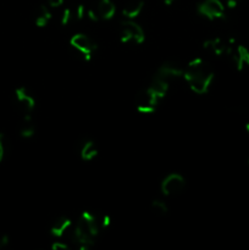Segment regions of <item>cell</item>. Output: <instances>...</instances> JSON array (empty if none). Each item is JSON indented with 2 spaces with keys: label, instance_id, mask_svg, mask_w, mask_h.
<instances>
[{
  "label": "cell",
  "instance_id": "obj_1",
  "mask_svg": "<svg viewBox=\"0 0 249 250\" xmlns=\"http://www.w3.org/2000/svg\"><path fill=\"white\" fill-rule=\"evenodd\" d=\"M100 221L92 211H83L70 231V238L80 250H89L99 236Z\"/></svg>",
  "mask_w": 249,
  "mask_h": 250
},
{
  "label": "cell",
  "instance_id": "obj_2",
  "mask_svg": "<svg viewBox=\"0 0 249 250\" xmlns=\"http://www.w3.org/2000/svg\"><path fill=\"white\" fill-rule=\"evenodd\" d=\"M183 78L188 88L198 95L207 94L214 81V71L202 58H195L186 65Z\"/></svg>",
  "mask_w": 249,
  "mask_h": 250
},
{
  "label": "cell",
  "instance_id": "obj_3",
  "mask_svg": "<svg viewBox=\"0 0 249 250\" xmlns=\"http://www.w3.org/2000/svg\"><path fill=\"white\" fill-rule=\"evenodd\" d=\"M70 45L84 61H90L97 51L98 45L93 38L84 33H76L70 38Z\"/></svg>",
  "mask_w": 249,
  "mask_h": 250
},
{
  "label": "cell",
  "instance_id": "obj_4",
  "mask_svg": "<svg viewBox=\"0 0 249 250\" xmlns=\"http://www.w3.org/2000/svg\"><path fill=\"white\" fill-rule=\"evenodd\" d=\"M120 41L124 44L139 45L145 41V33L134 20H124L120 23Z\"/></svg>",
  "mask_w": 249,
  "mask_h": 250
},
{
  "label": "cell",
  "instance_id": "obj_5",
  "mask_svg": "<svg viewBox=\"0 0 249 250\" xmlns=\"http://www.w3.org/2000/svg\"><path fill=\"white\" fill-rule=\"evenodd\" d=\"M160 98L149 88V85H146L136 97L134 106H136V110L139 114H154L156 111V109H158V105L160 103Z\"/></svg>",
  "mask_w": 249,
  "mask_h": 250
},
{
  "label": "cell",
  "instance_id": "obj_6",
  "mask_svg": "<svg viewBox=\"0 0 249 250\" xmlns=\"http://www.w3.org/2000/svg\"><path fill=\"white\" fill-rule=\"evenodd\" d=\"M197 11L200 16L210 21L222 20L226 16V7L221 0H203L198 4Z\"/></svg>",
  "mask_w": 249,
  "mask_h": 250
},
{
  "label": "cell",
  "instance_id": "obj_7",
  "mask_svg": "<svg viewBox=\"0 0 249 250\" xmlns=\"http://www.w3.org/2000/svg\"><path fill=\"white\" fill-rule=\"evenodd\" d=\"M186 188V178L181 173L172 172L166 175L160 183V190L165 197H176Z\"/></svg>",
  "mask_w": 249,
  "mask_h": 250
},
{
  "label": "cell",
  "instance_id": "obj_8",
  "mask_svg": "<svg viewBox=\"0 0 249 250\" xmlns=\"http://www.w3.org/2000/svg\"><path fill=\"white\" fill-rule=\"evenodd\" d=\"M15 103L20 111L23 114V116L32 115V112L36 109V98L31 94L26 87H19L15 89Z\"/></svg>",
  "mask_w": 249,
  "mask_h": 250
},
{
  "label": "cell",
  "instance_id": "obj_9",
  "mask_svg": "<svg viewBox=\"0 0 249 250\" xmlns=\"http://www.w3.org/2000/svg\"><path fill=\"white\" fill-rule=\"evenodd\" d=\"M226 56H228L238 71H242L244 67L249 66V49L247 46L232 44Z\"/></svg>",
  "mask_w": 249,
  "mask_h": 250
},
{
  "label": "cell",
  "instance_id": "obj_10",
  "mask_svg": "<svg viewBox=\"0 0 249 250\" xmlns=\"http://www.w3.org/2000/svg\"><path fill=\"white\" fill-rule=\"evenodd\" d=\"M232 44H234L233 39H229L228 42L224 41L220 37H214V38H209L204 41L203 43V48L210 54H214L215 56H224L227 55L228 49L231 48Z\"/></svg>",
  "mask_w": 249,
  "mask_h": 250
},
{
  "label": "cell",
  "instance_id": "obj_11",
  "mask_svg": "<svg viewBox=\"0 0 249 250\" xmlns=\"http://www.w3.org/2000/svg\"><path fill=\"white\" fill-rule=\"evenodd\" d=\"M183 71H185V67H182L176 61H165V62L159 66L155 75L160 76V77L165 78V80L171 82L172 80H177V78L183 77Z\"/></svg>",
  "mask_w": 249,
  "mask_h": 250
},
{
  "label": "cell",
  "instance_id": "obj_12",
  "mask_svg": "<svg viewBox=\"0 0 249 250\" xmlns=\"http://www.w3.org/2000/svg\"><path fill=\"white\" fill-rule=\"evenodd\" d=\"M73 226V222L70 217L67 216H60L53 222L50 227V234L55 239L63 238L66 234L70 233L71 229Z\"/></svg>",
  "mask_w": 249,
  "mask_h": 250
},
{
  "label": "cell",
  "instance_id": "obj_13",
  "mask_svg": "<svg viewBox=\"0 0 249 250\" xmlns=\"http://www.w3.org/2000/svg\"><path fill=\"white\" fill-rule=\"evenodd\" d=\"M144 9V0H127L122 7V15L126 20H136Z\"/></svg>",
  "mask_w": 249,
  "mask_h": 250
},
{
  "label": "cell",
  "instance_id": "obj_14",
  "mask_svg": "<svg viewBox=\"0 0 249 250\" xmlns=\"http://www.w3.org/2000/svg\"><path fill=\"white\" fill-rule=\"evenodd\" d=\"M95 9L99 15V19L104 20V21H110L114 19L115 14H116V6L112 0H99Z\"/></svg>",
  "mask_w": 249,
  "mask_h": 250
},
{
  "label": "cell",
  "instance_id": "obj_15",
  "mask_svg": "<svg viewBox=\"0 0 249 250\" xmlns=\"http://www.w3.org/2000/svg\"><path fill=\"white\" fill-rule=\"evenodd\" d=\"M51 17H53V15H51L50 6L44 4L39 5V6L37 7L36 12H34V24H36L38 28H44V27L48 26L49 22L51 21Z\"/></svg>",
  "mask_w": 249,
  "mask_h": 250
},
{
  "label": "cell",
  "instance_id": "obj_16",
  "mask_svg": "<svg viewBox=\"0 0 249 250\" xmlns=\"http://www.w3.org/2000/svg\"><path fill=\"white\" fill-rule=\"evenodd\" d=\"M148 85L160 99H164L165 95L167 94L168 89H170V81L165 80L158 75H154Z\"/></svg>",
  "mask_w": 249,
  "mask_h": 250
},
{
  "label": "cell",
  "instance_id": "obj_17",
  "mask_svg": "<svg viewBox=\"0 0 249 250\" xmlns=\"http://www.w3.org/2000/svg\"><path fill=\"white\" fill-rule=\"evenodd\" d=\"M98 146L95 142L93 141H85L82 144L80 150V156L83 161H93L98 156Z\"/></svg>",
  "mask_w": 249,
  "mask_h": 250
},
{
  "label": "cell",
  "instance_id": "obj_18",
  "mask_svg": "<svg viewBox=\"0 0 249 250\" xmlns=\"http://www.w3.org/2000/svg\"><path fill=\"white\" fill-rule=\"evenodd\" d=\"M20 136L22 138H31L36 133V125H34L33 120H32V115L28 116H23L21 125H20Z\"/></svg>",
  "mask_w": 249,
  "mask_h": 250
},
{
  "label": "cell",
  "instance_id": "obj_19",
  "mask_svg": "<svg viewBox=\"0 0 249 250\" xmlns=\"http://www.w3.org/2000/svg\"><path fill=\"white\" fill-rule=\"evenodd\" d=\"M150 209L156 216H166L168 214V207L164 200L155 199L151 202Z\"/></svg>",
  "mask_w": 249,
  "mask_h": 250
},
{
  "label": "cell",
  "instance_id": "obj_20",
  "mask_svg": "<svg viewBox=\"0 0 249 250\" xmlns=\"http://www.w3.org/2000/svg\"><path fill=\"white\" fill-rule=\"evenodd\" d=\"M73 20H76L75 9H71V7H66V9L62 11V15H61V20H60L61 26L66 27L67 24H70V22L73 21Z\"/></svg>",
  "mask_w": 249,
  "mask_h": 250
},
{
  "label": "cell",
  "instance_id": "obj_21",
  "mask_svg": "<svg viewBox=\"0 0 249 250\" xmlns=\"http://www.w3.org/2000/svg\"><path fill=\"white\" fill-rule=\"evenodd\" d=\"M85 15H87V7H85L83 4H78L77 6L75 7V17H76V20L81 21V20L84 19Z\"/></svg>",
  "mask_w": 249,
  "mask_h": 250
},
{
  "label": "cell",
  "instance_id": "obj_22",
  "mask_svg": "<svg viewBox=\"0 0 249 250\" xmlns=\"http://www.w3.org/2000/svg\"><path fill=\"white\" fill-rule=\"evenodd\" d=\"M85 17L92 22L100 21L99 15H98L97 9H95V7H89V9H87V15H85Z\"/></svg>",
  "mask_w": 249,
  "mask_h": 250
},
{
  "label": "cell",
  "instance_id": "obj_23",
  "mask_svg": "<svg viewBox=\"0 0 249 250\" xmlns=\"http://www.w3.org/2000/svg\"><path fill=\"white\" fill-rule=\"evenodd\" d=\"M51 249L53 250H67L68 246L66 242L61 241V238H60V239H56V241L53 242V244H51Z\"/></svg>",
  "mask_w": 249,
  "mask_h": 250
},
{
  "label": "cell",
  "instance_id": "obj_24",
  "mask_svg": "<svg viewBox=\"0 0 249 250\" xmlns=\"http://www.w3.org/2000/svg\"><path fill=\"white\" fill-rule=\"evenodd\" d=\"M5 158V137L4 134L0 133V163Z\"/></svg>",
  "mask_w": 249,
  "mask_h": 250
},
{
  "label": "cell",
  "instance_id": "obj_25",
  "mask_svg": "<svg viewBox=\"0 0 249 250\" xmlns=\"http://www.w3.org/2000/svg\"><path fill=\"white\" fill-rule=\"evenodd\" d=\"M99 221H100V227H103V229H107V227L111 225V217H110L109 215H104Z\"/></svg>",
  "mask_w": 249,
  "mask_h": 250
},
{
  "label": "cell",
  "instance_id": "obj_26",
  "mask_svg": "<svg viewBox=\"0 0 249 250\" xmlns=\"http://www.w3.org/2000/svg\"><path fill=\"white\" fill-rule=\"evenodd\" d=\"M10 239H9V236L7 234H0V249L5 248V247L9 244Z\"/></svg>",
  "mask_w": 249,
  "mask_h": 250
},
{
  "label": "cell",
  "instance_id": "obj_27",
  "mask_svg": "<svg viewBox=\"0 0 249 250\" xmlns=\"http://www.w3.org/2000/svg\"><path fill=\"white\" fill-rule=\"evenodd\" d=\"M241 1L242 0H225L226 6L229 7V9H234V7H237L239 4H241Z\"/></svg>",
  "mask_w": 249,
  "mask_h": 250
},
{
  "label": "cell",
  "instance_id": "obj_28",
  "mask_svg": "<svg viewBox=\"0 0 249 250\" xmlns=\"http://www.w3.org/2000/svg\"><path fill=\"white\" fill-rule=\"evenodd\" d=\"M63 1H65V0H46V2H48V5L50 7L61 6V5L63 4Z\"/></svg>",
  "mask_w": 249,
  "mask_h": 250
},
{
  "label": "cell",
  "instance_id": "obj_29",
  "mask_svg": "<svg viewBox=\"0 0 249 250\" xmlns=\"http://www.w3.org/2000/svg\"><path fill=\"white\" fill-rule=\"evenodd\" d=\"M163 1H164V4L166 5V6H171V5L175 2V0H163Z\"/></svg>",
  "mask_w": 249,
  "mask_h": 250
},
{
  "label": "cell",
  "instance_id": "obj_30",
  "mask_svg": "<svg viewBox=\"0 0 249 250\" xmlns=\"http://www.w3.org/2000/svg\"><path fill=\"white\" fill-rule=\"evenodd\" d=\"M246 131L249 133V121L246 124Z\"/></svg>",
  "mask_w": 249,
  "mask_h": 250
}]
</instances>
